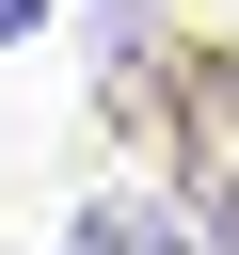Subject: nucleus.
<instances>
[{"label": "nucleus", "instance_id": "f257e3e1", "mask_svg": "<svg viewBox=\"0 0 239 255\" xmlns=\"http://www.w3.org/2000/svg\"><path fill=\"white\" fill-rule=\"evenodd\" d=\"M80 255H207V239H191L175 207H96V223H80Z\"/></svg>", "mask_w": 239, "mask_h": 255}, {"label": "nucleus", "instance_id": "f03ea898", "mask_svg": "<svg viewBox=\"0 0 239 255\" xmlns=\"http://www.w3.org/2000/svg\"><path fill=\"white\" fill-rule=\"evenodd\" d=\"M16 32H48V0H0V48H16Z\"/></svg>", "mask_w": 239, "mask_h": 255}]
</instances>
